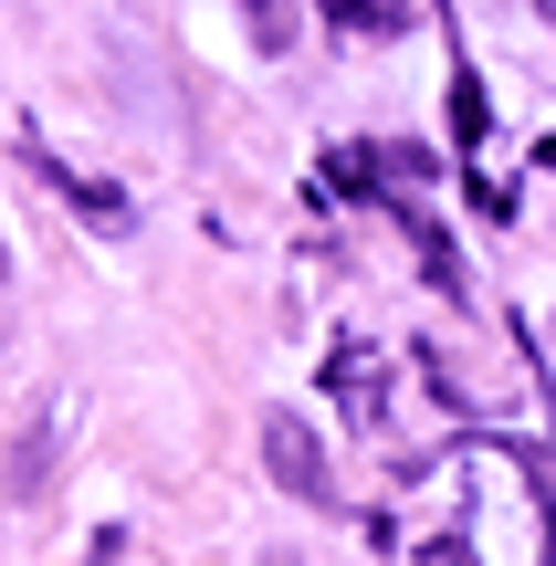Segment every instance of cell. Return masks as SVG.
I'll use <instances>...</instances> for the list:
<instances>
[{
    "mask_svg": "<svg viewBox=\"0 0 556 566\" xmlns=\"http://www.w3.org/2000/svg\"><path fill=\"white\" fill-rule=\"evenodd\" d=\"M263 472L294 504H336V472H326V451H315V430L294 420V409H263Z\"/></svg>",
    "mask_w": 556,
    "mask_h": 566,
    "instance_id": "cell-1",
    "label": "cell"
},
{
    "mask_svg": "<svg viewBox=\"0 0 556 566\" xmlns=\"http://www.w3.org/2000/svg\"><path fill=\"white\" fill-rule=\"evenodd\" d=\"M263 566H294V556H263Z\"/></svg>",
    "mask_w": 556,
    "mask_h": 566,
    "instance_id": "cell-6",
    "label": "cell"
},
{
    "mask_svg": "<svg viewBox=\"0 0 556 566\" xmlns=\"http://www.w3.org/2000/svg\"><path fill=\"white\" fill-rule=\"evenodd\" d=\"M0 336H11V252H0Z\"/></svg>",
    "mask_w": 556,
    "mask_h": 566,
    "instance_id": "cell-5",
    "label": "cell"
},
{
    "mask_svg": "<svg viewBox=\"0 0 556 566\" xmlns=\"http://www.w3.org/2000/svg\"><path fill=\"white\" fill-rule=\"evenodd\" d=\"M53 441H63V409L42 399L32 420H21V441H11V462H0V493H11V504H32V493L53 483Z\"/></svg>",
    "mask_w": 556,
    "mask_h": 566,
    "instance_id": "cell-2",
    "label": "cell"
},
{
    "mask_svg": "<svg viewBox=\"0 0 556 566\" xmlns=\"http://www.w3.org/2000/svg\"><path fill=\"white\" fill-rule=\"evenodd\" d=\"M242 11H252V42H263V53L294 42V0H242Z\"/></svg>",
    "mask_w": 556,
    "mask_h": 566,
    "instance_id": "cell-4",
    "label": "cell"
},
{
    "mask_svg": "<svg viewBox=\"0 0 556 566\" xmlns=\"http://www.w3.org/2000/svg\"><path fill=\"white\" fill-rule=\"evenodd\" d=\"M63 200H74V210H84L95 231H137V210H126V200H116L105 179H63Z\"/></svg>",
    "mask_w": 556,
    "mask_h": 566,
    "instance_id": "cell-3",
    "label": "cell"
}]
</instances>
